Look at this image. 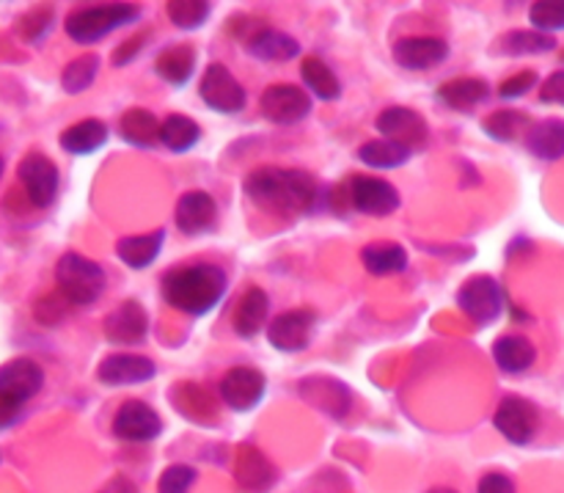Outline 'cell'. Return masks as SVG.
Masks as SVG:
<instances>
[{"mask_svg": "<svg viewBox=\"0 0 564 493\" xmlns=\"http://www.w3.org/2000/svg\"><path fill=\"white\" fill-rule=\"evenodd\" d=\"M246 196L273 213H317L328 196L317 176L303 169L262 165L246 176Z\"/></svg>", "mask_w": 564, "mask_h": 493, "instance_id": "6da1fadb", "label": "cell"}, {"mask_svg": "<svg viewBox=\"0 0 564 493\" xmlns=\"http://www.w3.org/2000/svg\"><path fill=\"white\" fill-rule=\"evenodd\" d=\"M229 292V274L220 265L196 262L182 265L165 274L163 301L187 318H204Z\"/></svg>", "mask_w": 564, "mask_h": 493, "instance_id": "7a4b0ae2", "label": "cell"}, {"mask_svg": "<svg viewBox=\"0 0 564 493\" xmlns=\"http://www.w3.org/2000/svg\"><path fill=\"white\" fill-rule=\"evenodd\" d=\"M55 285L72 307H94L108 287V276H105L102 265H97L94 259L77 251H66L55 262Z\"/></svg>", "mask_w": 564, "mask_h": 493, "instance_id": "3957f363", "label": "cell"}, {"mask_svg": "<svg viewBox=\"0 0 564 493\" xmlns=\"http://www.w3.org/2000/svg\"><path fill=\"white\" fill-rule=\"evenodd\" d=\"M138 17H141V9L132 3L86 6V9H75L66 17L64 31L75 44H94L102 42L108 33L119 31V28L138 22Z\"/></svg>", "mask_w": 564, "mask_h": 493, "instance_id": "277c9868", "label": "cell"}, {"mask_svg": "<svg viewBox=\"0 0 564 493\" xmlns=\"http://www.w3.org/2000/svg\"><path fill=\"white\" fill-rule=\"evenodd\" d=\"M457 307L471 323L494 325L505 314V290L494 276H471L457 290Z\"/></svg>", "mask_w": 564, "mask_h": 493, "instance_id": "5b68a950", "label": "cell"}, {"mask_svg": "<svg viewBox=\"0 0 564 493\" xmlns=\"http://www.w3.org/2000/svg\"><path fill=\"white\" fill-rule=\"evenodd\" d=\"M198 97L207 105L209 110L224 116H235L246 110L248 94L242 83L231 75L229 66L224 64H209L204 69L202 81H198Z\"/></svg>", "mask_w": 564, "mask_h": 493, "instance_id": "8992f818", "label": "cell"}, {"mask_svg": "<svg viewBox=\"0 0 564 493\" xmlns=\"http://www.w3.org/2000/svg\"><path fill=\"white\" fill-rule=\"evenodd\" d=\"M17 176H20V185L25 191L28 202L39 210L53 207L55 199H58V185L61 174L58 165L42 152H28L25 158L20 160V169H17Z\"/></svg>", "mask_w": 564, "mask_h": 493, "instance_id": "52a82bcc", "label": "cell"}, {"mask_svg": "<svg viewBox=\"0 0 564 493\" xmlns=\"http://www.w3.org/2000/svg\"><path fill=\"white\" fill-rule=\"evenodd\" d=\"M259 110L270 125L279 127H295L312 114V97L306 88L292 86V83H275V86L264 88L262 99H259Z\"/></svg>", "mask_w": 564, "mask_h": 493, "instance_id": "ba28073f", "label": "cell"}, {"mask_svg": "<svg viewBox=\"0 0 564 493\" xmlns=\"http://www.w3.org/2000/svg\"><path fill=\"white\" fill-rule=\"evenodd\" d=\"M494 428L505 436L510 444H532L540 430V411L532 400L518 395H507L494 414Z\"/></svg>", "mask_w": 564, "mask_h": 493, "instance_id": "9c48e42d", "label": "cell"}, {"mask_svg": "<svg viewBox=\"0 0 564 493\" xmlns=\"http://www.w3.org/2000/svg\"><path fill=\"white\" fill-rule=\"evenodd\" d=\"M350 191H347V199H350L352 210L361 215H372V218H389L400 210L402 199L400 191H397L391 182L380 180V176L372 174H358L350 180Z\"/></svg>", "mask_w": 564, "mask_h": 493, "instance_id": "30bf717a", "label": "cell"}, {"mask_svg": "<svg viewBox=\"0 0 564 493\" xmlns=\"http://www.w3.org/2000/svg\"><path fill=\"white\" fill-rule=\"evenodd\" d=\"M317 331V312L314 309H290L268 323V342L279 353H303Z\"/></svg>", "mask_w": 564, "mask_h": 493, "instance_id": "8fae6325", "label": "cell"}, {"mask_svg": "<svg viewBox=\"0 0 564 493\" xmlns=\"http://www.w3.org/2000/svg\"><path fill=\"white\" fill-rule=\"evenodd\" d=\"M264 392H268V378L257 367H231L218 384V397L224 406L237 414L253 411L264 400Z\"/></svg>", "mask_w": 564, "mask_h": 493, "instance_id": "7c38bea8", "label": "cell"}, {"mask_svg": "<svg viewBox=\"0 0 564 493\" xmlns=\"http://www.w3.org/2000/svg\"><path fill=\"white\" fill-rule=\"evenodd\" d=\"M163 433V419L149 403L124 400L113 417V436L127 444H149Z\"/></svg>", "mask_w": 564, "mask_h": 493, "instance_id": "4fadbf2b", "label": "cell"}, {"mask_svg": "<svg viewBox=\"0 0 564 493\" xmlns=\"http://www.w3.org/2000/svg\"><path fill=\"white\" fill-rule=\"evenodd\" d=\"M375 127H378V132L386 141L400 143V147L411 149V152L424 147L430 138L427 119L419 110L402 108V105H391V108L380 110V116L375 119Z\"/></svg>", "mask_w": 564, "mask_h": 493, "instance_id": "5bb4252c", "label": "cell"}, {"mask_svg": "<svg viewBox=\"0 0 564 493\" xmlns=\"http://www.w3.org/2000/svg\"><path fill=\"white\" fill-rule=\"evenodd\" d=\"M44 389V369L42 364L33 362V358L20 356L11 358L0 367V397L17 403V406H25L28 400L39 395Z\"/></svg>", "mask_w": 564, "mask_h": 493, "instance_id": "9a60e30c", "label": "cell"}, {"mask_svg": "<svg viewBox=\"0 0 564 493\" xmlns=\"http://www.w3.org/2000/svg\"><path fill=\"white\" fill-rule=\"evenodd\" d=\"M102 334L110 345H141L149 336V314L138 301H124L105 318Z\"/></svg>", "mask_w": 564, "mask_h": 493, "instance_id": "2e32d148", "label": "cell"}, {"mask_svg": "<svg viewBox=\"0 0 564 493\" xmlns=\"http://www.w3.org/2000/svg\"><path fill=\"white\" fill-rule=\"evenodd\" d=\"M174 224L187 237L207 235L218 224V202L207 191L182 193L174 210Z\"/></svg>", "mask_w": 564, "mask_h": 493, "instance_id": "e0dca14e", "label": "cell"}, {"mask_svg": "<svg viewBox=\"0 0 564 493\" xmlns=\"http://www.w3.org/2000/svg\"><path fill=\"white\" fill-rule=\"evenodd\" d=\"M449 42L441 36H405L394 44L391 55L402 69L427 72L449 58Z\"/></svg>", "mask_w": 564, "mask_h": 493, "instance_id": "ac0fdd59", "label": "cell"}, {"mask_svg": "<svg viewBox=\"0 0 564 493\" xmlns=\"http://www.w3.org/2000/svg\"><path fill=\"white\" fill-rule=\"evenodd\" d=\"M158 375L152 358L141 356V353H110L99 362L97 378L105 386H138L147 384Z\"/></svg>", "mask_w": 564, "mask_h": 493, "instance_id": "d6986e66", "label": "cell"}, {"mask_svg": "<svg viewBox=\"0 0 564 493\" xmlns=\"http://www.w3.org/2000/svg\"><path fill=\"white\" fill-rule=\"evenodd\" d=\"M246 53L257 61H273V64H281V61L297 58V55H301V44H297V39L290 36V33L262 25L257 28V31L248 33Z\"/></svg>", "mask_w": 564, "mask_h": 493, "instance_id": "ffe728a7", "label": "cell"}, {"mask_svg": "<svg viewBox=\"0 0 564 493\" xmlns=\"http://www.w3.org/2000/svg\"><path fill=\"white\" fill-rule=\"evenodd\" d=\"M235 478L246 491L264 493L273 489L275 480H279V472H275V467L268 461V456L262 450H257V447H240L235 463Z\"/></svg>", "mask_w": 564, "mask_h": 493, "instance_id": "44dd1931", "label": "cell"}, {"mask_svg": "<svg viewBox=\"0 0 564 493\" xmlns=\"http://www.w3.org/2000/svg\"><path fill=\"white\" fill-rule=\"evenodd\" d=\"M268 314H270V298L262 287H248L246 296L240 298L231 318V329L242 340H253L262 329H268Z\"/></svg>", "mask_w": 564, "mask_h": 493, "instance_id": "7402d4cb", "label": "cell"}, {"mask_svg": "<svg viewBox=\"0 0 564 493\" xmlns=\"http://www.w3.org/2000/svg\"><path fill=\"white\" fill-rule=\"evenodd\" d=\"M494 362L501 373L523 375L538 362V347L521 334H505L494 342Z\"/></svg>", "mask_w": 564, "mask_h": 493, "instance_id": "603a6c76", "label": "cell"}, {"mask_svg": "<svg viewBox=\"0 0 564 493\" xmlns=\"http://www.w3.org/2000/svg\"><path fill=\"white\" fill-rule=\"evenodd\" d=\"M163 243H165L163 229L147 232V235L121 237V240L116 243V257H119L127 268L147 270L158 262L160 251H163Z\"/></svg>", "mask_w": 564, "mask_h": 493, "instance_id": "cb8c5ba5", "label": "cell"}, {"mask_svg": "<svg viewBox=\"0 0 564 493\" xmlns=\"http://www.w3.org/2000/svg\"><path fill=\"white\" fill-rule=\"evenodd\" d=\"M108 125L102 119H80L61 132L58 143L64 152L75 154V158H86V154L99 152L108 143Z\"/></svg>", "mask_w": 564, "mask_h": 493, "instance_id": "d4e9b609", "label": "cell"}, {"mask_svg": "<svg viewBox=\"0 0 564 493\" xmlns=\"http://www.w3.org/2000/svg\"><path fill=\"white\" fill-rule=\"evenodd\" d=\"M490 86L482 77H455V81H446L444 86L438 88V99L452 110H474L477 105L488 103Z\"/></svg>", "mask_w": 564, "mask_h": 493, "instance_id": "484cf974", "label": "cell"}, {"mask_svg": "<svg viewBox=\"0 0 564 493\" xmlns=\"http://www.w3.org/2000/svg\"><path fill=\"white\" fill-rule=\"evenodd\" d=\"M196 58L198 53L193 44H171V47H165L163 53L158 55L154 72H158V77H163L165 83H171V86H185L193 77V72H196Z\"/></svg>", "mask_w": 564, "mask_h": 493, "instance_id": "4316f807", "label": "cell"}, {"mask_svg": "<svg viewBox=\"0 0 564 493\" xmlns=\"http://www.w3.org/2000/svg\"><path fill=\"white\" fill-rule=\"evenodd\" d=\"M411 257L400 243H369L361 248V265L372 276H394L408 268Z\"/></svg>", "mask_w": 564, "mask_h": 493, "instance_id": "83f0119b", "label": "cell"}, {"mask_svg": "<svg viewBox=\"0 0 564 493\" xmlns=\"http://www.w3.org/2000/svg\"><path fill=\"white\" fill-rule=\"evenodd\" d=\"M160 125H163V121H158V116H154L152 110H127L119 121L121 141L130 143V147L135 149H152L154 143L160 141Z\"/></svg>", "mask_w": 564, "mask_h": 493, "instance_id": "f1b7e54d", "label": "cell"}, {"mask_svg": "<svg viewBox=\"0 0 564 493\" xmlns=\"http://www.w3.org/2000/svg\"><path fill=\"white\" fill-rule=\"evenodd\" d=\"M527 147L534 158L540 160H554L564 158V121L562 119H545L540 125L529 127L527 132Z\"/></svg>", "mask_w": 564, "mask_h": 493, "instance_id": "f546056e", "label": "cell"}, {"mask_svg": "<svg viewBox=\"0 0 564 493\" xmlns=\"http://www.w3.org/2000/svg\"><path fill=\"white\" fill-rule=\"evenodd\" d=\"M301 77L303 86H306L314 97L323 99V103H336V99L341 97V81L325 61L317 58V55H306V58H303Z\"/></svg>", "mask_w": 564, "mask_h": 493, "instance_id": "4dcf8cb0", "label": "cell"}, {"mask_svg": "<svg viewBox=\"0 0 564 493\" xmlns=\"http://www.w3.org/2000/svg\"><path fill=\"white\" fill-rule=\"evenodd\" d=\"M198 141H202V127H198L196 119H191V116L171 114L165 116L163 125H160V143H163L169 152H191Z\"/></svg>", "mask_w": 564, "mask_h": 493, "instance_id": "1f68e13d", "label": "cell"}, {"mask_svg": "<svg viewBox=\"0 0 564 493\" xmlns=\"http://www.w3.org/2000/svg\"><path fill=\"white\" fill-rule=\"evenodd\" d=\"M411 149L400 147L394 141H386V138H375V141H367L361 149H358V160H361L367 169H380V171H394L402 169V165L411 160Z\"/></svg>", "mask_w": 564, "mask_h": 493, "instance_id": "d6a6232c", "label": "cell"}, {"mask_svg": "<svg viewBox=\"0 0 564 493\" xmlns=\"http://www.w3.org/2000/svg\"><path fill=\"white\" fill-rule=\"evenodd\" d=\"M527 125H529L527 114H521V110H512V108H501L482 121V130H485V136L494 138V141L512 143V141H518L523 132H527Z\"/></svg>", "mask_w": 564, "mask_h": 493, "instance_id": "836d02e7", "label": "cell"}, {"mask_svg": "<svg viewBox=\"0 0 564 493\" xmlns=\"http://www.w3.org/2000/svg\"><path fill=\"white\" fill-rule=\"evenodd\" d=\"M97 72H99V55L86 53V55H77L75 61L64 66L61 72V88L66 94H83L86 88L94 86L97 81Z\"/></svg>", "mask_w": 564, "mask_h": 493, "instance_id": "e575fe53", "label": "cell"}, {"mask_svg": "<svg viewBox=\"0 0 564 493\" xmlns=\"http://www.w3.org/2000/svg\"><path fill=\"white\" fill-rule=\"evenodd\" d=\"M171 403L180 408V414H185L193 422H204L202 414H215V403L202 386L196 384H180L171 392Z\"/></svg>", "mask_w": 564, "mask_h": 493, "instance_id": "d590c367", "label": "cell"}, {"mask_svg": "<svg viewBox=\"0 0 564 493\" xmlns=\"http://www.w3.org/2000/svg\"><path fill=\"white\" fill-rule=\"evenodd\" d=\"M501 50L507 55H540L556 50V36L540 31H510L501 39Z\"/></svg>", "mask_w": 564, "mask_h": 493, "instance_id": "8d00e7d4", "label": "cell"}, {"mask_svg": "<svg viewBox=\"0 0 564 493\" xmlns=\"http://www.w3.org/2000/svg\"><path fill=\"white\" fill-rule=\"evenodd\" d=\"M165 11L180 31H198L213 14V3H207V0H174V3L165 6Z\"/></svg>", "mask_w": 564, "mask_h": 493, "instance_id": "74e56055", "label": "cell"}, {"mask_svg": "<svg viewBox=\"0 0 564 493\" xmlns=\"http://www.w3.org/2000/svg\"><path fill=\"white\" fill-rule=\"evenodd\" d=\"M529 20L540 33L564 31V0H540L529 9Z\"/></svg>", "mask_w": 564, "mask_h": 493, "instance_id": "f35d334b", "label": "cell"}, {"mask_svg": "<svg viewBox=\"0 0 564 493\" xmlns=\"http://www.w3.org/2000/svg\"><path fill=\"white\" fill-rule=\"evenodd\" d=\"M196 469L187 467V463H174V467L165 469L160 474L158 493H191L193 485H196Z\"/></svg>", "mask_w": 564, "mask_h": 493, "instance_id": "ab89813d", "label": "cell"}, {"mask_svg": "<svg viewBox=\"0 0 564 493\" xmlns=\"http://www.w3.org/2000/svg\"><path fill=\"white\" fill-rule=\"evenodd\" d=\"M72 303L66 301L64 296H61L58 290L53 292V296H44L42 301L36 303V309H33V314H36V320L42 325H58L61 320L66 318V312H69Z\"/></svg>", "mask_w": 564, "mask_h": 493, "instance_id": "60d3db41", "label": "cell"}, {"mask_svg": "<svg viewBox=\"0 0 564 493\" xmlns=\"http://www.w3.org/2000/svg\"><path fill=\"white\" fill-rule=\"evenodd\" d=\"M50 28H53V11L36 9V11H28L25 20H22L20 25V33L25 42H42V39L50 33Z\"/></svg>", "mask_w": 564, "mask_h": 493, "instance_id": "b9f144b4", "label": "cell"}, {"mask_svg": "<svg viewBox=\"0 0 564 493\" xmlns=\"http://www.w3.org/2000/svg\"><path fill=\"white\" fill-rule=\"evenodd\" d=\"M538 72L534 69H523V72H518V75H512V77H507L505 83H501L499 86V97L505 99V103H510V99H521V97H527L529 92H532L534 86H538Z\"/></svg>", "mask_w": 564, "mask_h": 493, "instance_id": "7bdbcfd3", "label": "cell"}, {"mask_svg": "<svg viewBox=\"0 0 564 493\" xmlns=\"http://www.w3.org/2000/svg\"><path fill=\"white\" fill-rule=\"evenodd\" d=\"M540 103L545 105H564V69L549 75V81H543L540 88Z\"/></svg>", "mask_w": 564, "mask_h": 493, "instance_id": "ee69618b", "label": "cell"}, {"mask_svg": "<svg viewBox=\"0 0 564 493\" xmlns=\"http://www.w3.org/2000/svg\"><path fill=\"white\" fill-rule=\"evenodd\" d=\"M477 493H518V489H516V483L507 478V474L490 472V474H485L482 480H479Z\"/></svg>", "mask_w": 564, "mask_h": 493, "instance_id": "f6af8a7d", "label": "cell"}, {"mask_svg": "<svg viewBox=\"0 0 564 493\" xmlns=\"http://www.w3.org/2000/svg\"><path fill=\"white\" fill-rule=\"evenodd\" d=\"M143 42H147V33H138V36L121 42L119 47H116V53H113V66H127L130 61H135V55L141 53Z\"/></svg>", "mask_w": 564, "mask_h": 493, "instance_id": "bcb514c9", "label": "cell"}, {"mask_svg": "<svg viewBox=\"0 0 564 493\" xmlns=\"http://www.w3.org/2000/svg\"><path fill=\"white\" fill-rule=\"evenodd\" d=\"M20 417H22V406H17V403L0 397V430L17 425V422H20Z\"/></svg>", "mask_w": 564, "mask_h": 493, "instance_id": "7dc6e473", "label": "cell"}, {"mask_svg": "<svg viewBox=\"0 0 564 493\" xmlns=\"http://www.w3.org/2000/svg\"><path fill=\"white\" fill-rule=\"evenodd\" d=\"M97 493H141V491H138V485L132 483L130 478H124V474H116V478H110Z\"/></svg>", "mask_w": 564, "mask_h": 493, "instance_id": "c3c4849f", "label": "cell"}, {"mask_svg": "<svg viewBox=\"0 0 564 493\" xmlns=\"http://www.w3.org/2000/svg\"><path fill=\"white\" fill-rule=\"evenodd\" d=\"M427 493H457L455 489H444V485H441V489H433V491H427Z\"/></svg>", "mask_w": 564, "mask_h": 493, "instance_id": "681fc988", "label": "cell"}, {"mask_svg": "<svg viewBox=\"0 0 564 493\" xmlns=\"http://www.w3.org/2000/svg\"><path fill=\"white\" fill-rule=\"evenodd\" d=\"M0 176H3V158H0Z\"/></svg>", "mask_w": 564, "mask_h": 493, "instance_id": "f907efd6", "label": "cell"}]
</instances>
